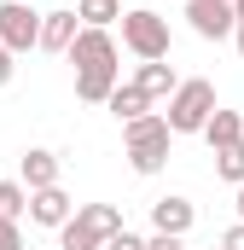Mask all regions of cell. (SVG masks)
Here are the masks:
<instances>
[{
	"label": "cell",
	"mask_w": 244,
	"mask_h": 250,
	"mask_svg": "<svg viewBox=\"0 0 244 250\" xmlns=\"http://www.w3.org/2000/svg\"><path fill=\"white\" fill-rule=\"evenodd\" d=\"M64 59L76 64V99L81 105L111 99V87H117V41H111V29H76Z\"/></svg>",
	"instance_id": "cell-1"
},
{
	"label": "cell",
	"mask_w": 244,
	"mask_h": 250,
	"mask_svg": "<svg viewBox=\"0 0 244 250\" xmlns=\"http://www.w3.org/2000/svg\"><path fill=\"white\" fill-rule=\"evenodd\" d=\"M122 146H128V169L134 175H157L169 163V123L157 111H145V117L122 123Z\"/></svg>",
	"instance_id": "cell-2"
},
{
	"label": "cell",
	"mask_w": 244,
	"mask_h": 250,
	"mask_svg": "<svg viewBox=\"0 0 244 250\" xmlns=\"http://www.w3.org/2000/svg\"><path fill=\"white\" fill-rule=\"evenodd\" d=\"M122 233V209L117 204H76V215L59 227L64 250H105V239Z\"/></svg>",
	"instance_id": "cell-3"
},
{
	"label": "cell",
	"mask_w": 244,
	"mask_h": 250,
	"mask_svg": "<svg viewBox=\"0 0 244 250\" xmlns=\"http://www.w3.org/2000/svg\"><path fill=\"white\" fill-rule=\"evenodd\" d=\"M209 111H215V87H209L203 76H192V82H175L163 123H169V134H203Z\"/></svg>",
	"instance_id": "cell-4"
},
{
	"label": "cell",
	"mask_w": 244,
	"mask_h": 250,
	"mask_svg": "<svg viewBox=\"0 0 244 250\" xmlns=\"http://www.w3.org/2000/svg\"><path fill=\"white\" fill-rule=\"evenodd\" d=\"M122 47L140 53V59H169V18L157 12H122Z\"/></svg>",
	"instance_id": "cell-5"
},
{
	"label": "cell",
	"mask_w": 244,
	"mask_h": 250,
	"mask_svg": "<svg viewBox=\"0 0 244 250\" xmlns=\"http://www.w3.org/2000/svg\"><path fill=\"white\" fill-rule=\"evenodd\" d=\"M35 41H41V12L23 6V0H0V47L18 59V53H29Z\"/></svg>",
	"instance_id": "cell-6"
},
{
	"label": "cell",
	"mask_w": 244,
	"mask_h": 250,
	"mask_svg": "<svg viewBox=\"0 0 244 250\" xmlns=\"http://www.w3.org/2000/svg\"><path fill=\"white\" fill-rule=\"evenodd\" d=\"M186 23L203 35V41H221V35H233V6L227 0H186Z\"/></svg>",
	"instance_id": "cell-7"
},
{
	"label": "cell",
	"mask_w": 244,
	"mask_h": 250,
	"mask_svg": "<svg viewBox=\"0 0 244 250\" xmlns=\"http://www.w3.org/2000/svg\"><path fill=\"white\" fill-rule=\"evenodd\" d=\"M23 209H29V221H35V227H64V221L76 215V198H70L64 187H41V192H29V204H23Z\"/></svg>",
	"instance_id": "cell-8"
},
{
	"label": "cell",
	"mask_w": 244,
	"mask_h": 250,
	"mask_svg": "<svg viewBox=\"0 0 244 250\" xmlns=\"http://www.w3.org/2000/svg\"><path fill=\"white\" fill-rule=\"evenodd\" d=\"M192 221H198V209H192V198H157L151 204V233H175V239H186L192 233Z\"/></svg>",
	"instance_id": "cell-9"
},
{
	"label": "cell",
	"mask_w": 244,
	"mask_h": 250,
	"mask_svg": "<svg viewBox=\"0 0 244 250\" xmlns=\"http://www.w3.org/2000/svg\"><path fill=\"white\" fill-rule=\"evenodd\" d=\"M18 181H23V192L59 187V157H53V151H23V163H18Z\"/></svg>",
	"instance_id": "cell-10"
},
{
	"label": "cell",
	"mask_w": 244,
	"mask_h": 250,
	"mask_svg": "<svg viewBox=\"0 0 244 250\" xmlns=\"http://www.w3.org/2000/svg\"><path fill=\"white\" fill-rule=\"evenodd\" d=\"M175 82H181V76L169 70V59H145V64H140V76H134V87H140L145 99H169Z\"/></svg>",
	"instance_id": "cell-11"
},
{
	"label": "cell",
	"mask_w": 244,
	"mask_h": 250,
	"mask_svg": "<svg viewBox=\"0 0 244 250\" xmlns=\"http://www.w3.org/2000/svg\"><path fill=\"white\" fill-rule=\"evenodd\" d=\"M76 12H41V41L35 47H47V53H64L70 41H76Z\"/></svg>",
	"instance_id": "cell-12"
},
{
	"label": "cell",
	"mask_w": 244,
	"mask_h": 250,
	"mask_svg": "<svg viewBox=\"0 0 244 250\" xmlns=\"http://www.w3.org/2000/svg\"><path fill=\"white\" fill-rule=\"evenodd\" d=\"M105 105H111V117H117V123H134V117H145V111H151V99H145L134 82H117Z\"/></svg>",
	"instance_id": "cell-13"
},
{
	"label": "cell",
	"mask_w": 244,
	"mask_h": 250,
	"mask_svg": "<svg viewBox=\"0 0 244 250\" xmlns=\"http://www.w3.org/2000/svg\"><path fill=\"white\" fill-rule=\"evenodd\" d=\"M203 140H209L215 151H221V146H233V140H244V117L215 105V111H209V123H203Z\"/></svg>",
	"instance_id": "cell-14"
},
{
	"label": "cell",
	"mask_w": 244,
	"mask_h": 250,
	"mask_svg": "<svg viewBox=\"0 0 244 250\" xmlns=\"http://www.w3.org/2000/svg\"><path fill=\"white\" fill-rule=\"evenodd\" d=\"M76 18H81V29H105L122 18V0H76Z\"/></svg>",
	"instance_id": "cell-15"
},
{
	"label": "cell",
	"mask_w": 244,
	"mask_h": 250,
	"mask_svg": "<svg viewBox=\"0 0 244 250\" xmlns=\"http://www.w3.org/2000/svg\"><path fill=\"white\" fill-rule=\"evenodd\" d=\"M215 175H221L227 187H244V140H233V146L215 151Z\"/></svg>",
	"instance_id": "cell-16"
},
{
	"label": "cell",
	"mask_w": 244,
	"mask_h": 250,
	"mask_svg": "<svg viewBox=\"0 0 244 250\" xmlns=\"http://www.w3.org/2000/svg\"><path fill=\"white\" fill-rule=\"evenodd\" d=\"M23 204H29L23 181H0V215H6V221H18V215H23Z\"/></svg>",
	"instance_id": "cell-17"
},
{
	"label": "cell",
	"mask_w": 244,
	"mask_h": 250,
	"mask_svg": "<svg viewBox=\"0 0 244 250\" xmlns=\"http://www.w3.org/2000/svg\"><path fill=\"white\" fill-rule=\"evenodd\" d=\"M105 250H145V239H140V233H128V227H122V233H111V239H105Z\"/></svg>",
	"instance_id": "cell-18"
},
{
	"label": "cell",
	"mask_w": 244,
	"mask_h": 250,
	"mask_svg": "<svg viewBox=\"0 0 244 250\" xmlns=\"http://www.w3.org/2000/svg\"><path fill=\"white\" fill-rule=\"evenodd\" d=\"M0 250H23V233H18V221H6V215H0Z\"/></svg>",
	"instance_id": "cell-19"
},
{
	"label": "cell",
	"mask_w": 244,
	"mask_h": 250,
	"mask_svg": "<svg viewBox=\"0 0 244 250\" xmlns=\"http://www.w3.org/2000/svg\"><path fill=\"white\" fill-rule=\"evenodd\" d=\"M145 250H186V239H175V233H151Z\"/></svg>",
	"instance_id": "cell-20"
},
{
	"label": "cell",
	"mask_w": 244,
	"mask_h": 250,
	"mask_svg": "<svg viewBox=\"0 0 244 250\" xmlns=\"http://www.w3.org/2000/svg\"><path fill=\"white\" fill-rule=\"evenodd\" d=\"M221 250H244V221H233V227L221 233Z\"/></svg>",
	"instance_id": "cell-21"
},
{
	"label": "cell",
	"mask_w": 244,
	"mask_h": 250,
	"mask_svg": "<svg viewBox=\"0 0 244 250\" xmlns=\"http://www.w3.org/2000/svg\"><path fill=\"white\" fill-rule=\"evenodd\" d=\"M12 76H18V64H12V53H6V47H0V87H6V82H12Z\"/></svg>",
	"instance_id": "cell-22"
},
{
	"label": "cell",
	"mask_w": 244,
	"mask_h": 250,
	"mask_svg": "<svg viewBox=\"0 0 244 250\" xmlns=\"http://www.w3.org/2000/svg\"><path fill=\"white\" fill-rule=\"evenodd\" d=\"M233 35H239V59H244V18H239V23H233Z\"/></svg>",
	"instance_id": "cell-23"
},
{
	"label": "cell",
	"mask_w": 244,
	"mask_h": 250,
	"mask_svg": "<svg viewBox=\"0 0 244 250\" xmlns=\"http://www.w3.org/2000/svg\"><path fill=\"white\" fill-rule=\"evenodd\" d=\"M233 18H244V0H233Z\"/></svg>",
	"instance_id": "cell-24"
},
{
	"label": "cell",
	"mask_w": 244,
	"mask_h": 250,
	"mask_svg": "<svg viewBox=\"0 0 244 250\" xmlns=\"http://www.w3.org/2000/svg\"><path fill=\"white\" fill-rule=\"evenodd\" d=\"M239 221H244V187H239Z\"/></svg>",
	"instance_id": "cell-25"
},
{
	"label": "cell",
	"mask_w": 244,
	"mask_h": 250,
	"mask_svg": "<svg viewBox=\"0 0 244 250\" xmlns=\"http://www.w3.org/2000/svg\"><path fill=\"white\" fill-rule=\"evenodd\" d=\"M227 6H233V0H227Z\"/></svg>",
	"instance_id": "cell-26"
}]
</instances>
